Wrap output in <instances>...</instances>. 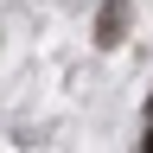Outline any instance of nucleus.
Wrapping results in <instances>:
<instances>
[{
    "instance_id": "1",
    "label": "nucleus",
    "mask_w": 153,
    "mask_h": 153,
    "mask_svg": "<svg viewBox=\"0 0 153 153\" xmlns=\"http://www.w3.org/2000/svg\"><path fill=\"white\" fill-rule=\"evenodd\" d=\"M121 26H128V0H108L96 13V45H121Z\"/></svg>"
},
{
    "instance_id": "2",
    "label": "nucleus",
    "mask_w": 153,
    "mask_h": 153,
    "mask_svg": "<svg viewBox=\"0 0 153 153\" xmlns=\"http://www.w3.org/2000/svg\"><path fill=\"white\" fill-rule=\"evenodd\" d=\"M147 153H153V134H147Z\"/></svg>"
}]
</instances>
